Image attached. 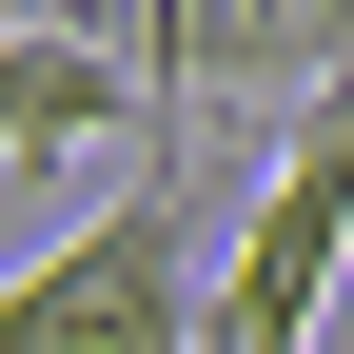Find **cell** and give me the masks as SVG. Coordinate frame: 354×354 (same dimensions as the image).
I'll use <instances>...</instances> for the list:
<instances>
[{
  "mask_svg": "<svg viewBox=\"0 0 354 354\" xmlns=\"http://www.w3.org/2000/svg\"><path fill=\"white\" fill-rule=\"evenodd\" d=\"M216 236H236V197H216L197 118H158L138 197H99L59 256L0 276V354H216Z\"/></svg>",
  "mask_w": 354,
  "mask_h": 354,
  "instance_id": "1",
  "label": "cell"
},
{
  "mask_svg": "<svg viewBox=\"0 0 354 354\" xmlns=\"http://www.w3.org/2000/svg\"><path fill=\"white\" fill-rule=\"evenodd\" d=\"M335 276H354V79H315V99H295L276 177H256L236 236H216V354H315Z\"/></svg>",
  "mask_w": 354,
  "mask_h": 354,
  "instance_id": "2",
  "label": "cell"
},
{
  "mask_svg": "<svg viewBox=\"0 0 354 354\" xmlns=\"http://www.w3.org/2000/svg\"><path fill=\"white\" fill-rule=\"evenodd\" d=\"M99 138H158V59H118V0L99 20H0V158L59 177Z\"/></svg>",
  "mask_w": 354,
  "mask_h": 354,
  "instance_id": "3",
  "label": "cell"
},
{
  "mask_svg": "<svg viewBox=\"0 0 354 354\" xmlns=\"http://www.w3.org/2000/svg\"><path fill=\"white\" fill-rule=\"evenodd\" d=\"M0 20H99V0H0Z\"/></svg>",
  "mask_w": 354,
  "mask_h": 354,
  "instance_id": "4",
  "label": "cell"
}]
</instances>
